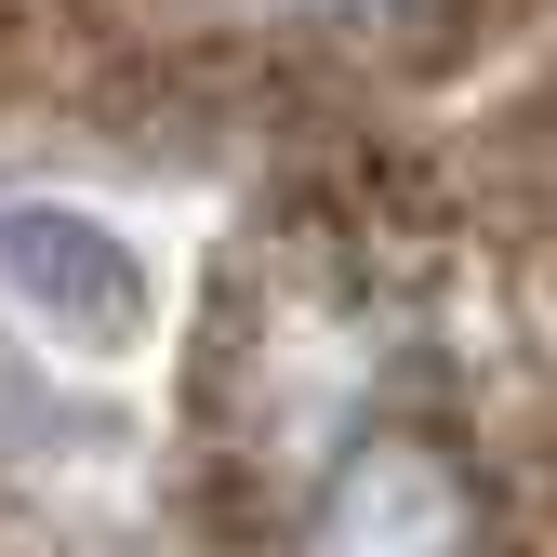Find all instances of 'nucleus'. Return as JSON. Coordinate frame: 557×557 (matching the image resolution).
Instances as JSON below:
<instances>
[{
    "instance_id": "nucleus-1",
    "label": "nucleus",
    "mask_w": 557,
    "mask_h": 557,
    "mask_svg": "<svg viewBox=\"0 0 557 557\" xmlns=\"http://www.w3.org/2000/svg\"><path fill=\"white\" fill-rule=\"evenodd\" d=\"M478 531H492L478 465L438 425H411V411L319 451L293 492V557H478Z\"/></svg>"
},
{
    "instance_id": "nucleus-3",
    "label": "nucleus",
    "mask_w": 557,
    "mask_h": 557,
    "mask_svg": "<svg viewBox=\"0 0 557 557\" xmlns=\"http://www.w3.org/2000/svg\"><path fill=\"white\" fill-rule=\"evenodd\" d=\"M293 14H319V27H372V14H398V0H293Z\"/></svg>"
},
{
    "instance_id": "nucleus-2",
    "label": "nucleus",
    "mask_w": 557,
    "mask_h": 557,
    "mask_svg": "<svg viewBox=\"0 0 557 557\" xmlns=\"http://www.w3.org/2000/svg\"><path fill=\"white\" fill-rule=\"evenodd\" d=\"M0 306L81 359H133L160 332V265L81 199H0Z\"/></svg>"
}]
</instances>
